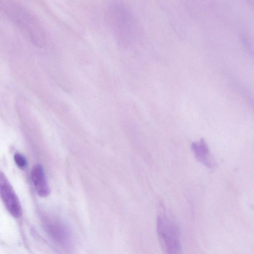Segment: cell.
Segmentation results:
<instances>
[{
    "label": "cell",
    "instance_id": "6da1fadb",
    "mask_svg": "<svg viewBox=\"0 0 254 254\" xmlns=\"http://www.w3.org/2000/svg\"><path fill=\"white\" fill-rule=\"evenodd\" d=\"M105 20L118 44L123 46L131 44L135 36L136 26L127 4L122 0H112L106 10Z\"/></svg>",
    "mask_w": 254,
    "mask_h": 254
},
{
    "label": "cell",
    "instance_id": "7a4b0ae2",
    "mask_svg": "<svg viewBox=\"0 0 254 254\" xmlns=\"http://www.w3.org/2000/svg\"><path fill=\"white\" fill-rule=\"evenodd\" d=\"M156 230L162 250L167 254H178L182 250L180 232L178 225L169 218L160 216Z\"/></svg>",
    "mask_w": 254,
    "mask_h": 254
},
{
    "label": "cell",
    "instance_id": "3957f363",
    "mask_svg": "<svg viewBox=\"0 0 254 254\" xmlns=\"http://www.w3.org/2000/svg\"><path fill=\"white\" fill-rule=\"evenodd\" d=\"M0 197L9 213L14 218L21 215L19 199L6 176L0 171Z\"/></svg>",
    "mask_w": 254,
    "mask_h": 254
},
{
    "label": "cell",
    "instance_id": "277c9868",
    "mask_svg": "<svg viewBox=\"0 0 254 254\" xmlns=\"http://www.w3.org/2000/svg\"><path fill=\"white\" fill-rule=\"evenodd\" d=\"M45 227L48 234L59 245L65 249L72 244V237L66 225L61 220L54 218H46Z\"/></svg>",
    "mask_w": 254,
    "mask_h": 254
},
{
    "label": "cell",
    "instance_id": "5b68a950",
    "mask_svg": "<svg viewBox=\"0 0 254 254\" xmlns=\"http://www.w3.org/2000/svg\"><path fill=\"white\" fill-rule=\"evenodd\" d=\"M31 178L37 194L43 197L48 196L50 193V188L41 165L33 166L31 170Z\"/></svg>",
    "mask_w": 254,
    "mask_h": 254
},
{
    "label": "cell",
    "instance_id": "8992f818",
    "mask_svg": "<svg viewBox=\"0 0 254 254\" xmlns=\"http://www.w3.org/2000/svg\"><path fill=\"white\" fill-rule=\"evenodd\" d=\"M191 149L195 158L204 166L211 169L216 167V162L211 156L208 147L203 139L193 143Z\"/></svg>",
    "mask_w": 254,
    "mask_h": 254
},
{
    "label": "cell",
    "instance_id": "52a82bcc",
    "mask_svg": "<svg viewBox=\"0 0 254 254\" xmlns=\"http://www.w3.org/2000/svg\"><path fill=\"white\" fill-rule=\"evenodd\" d=\"M14 160L16 165L20 169H23L27 166V160L25 157L20 153L14 154Z\"/></svg>",
    "mask_w": 254,
    "mask_h": 254
}]
</instances>
